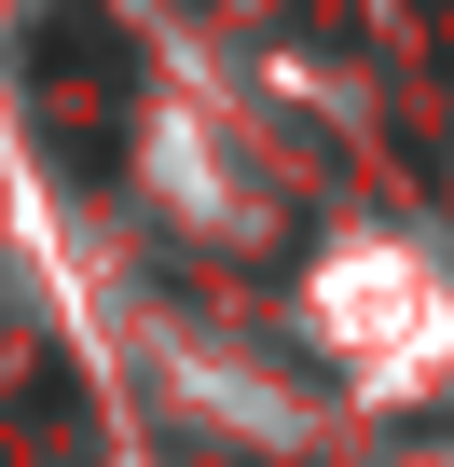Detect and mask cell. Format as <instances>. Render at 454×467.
<instances>
[{
	"instance_id": "6da1fadb",
	"label": "cell",
	"mask_w": 454,
	"mask_h": 467,
	"mask_svg": "<svg viewBox=\"0 0 454 467\" xmlns=\"http://www.w3.org/2000/svg\"><path fill=\"white\" fill-rule=\"evenodd\" d=\"M28 97H42V138L69 179H111L124 165V124H138V42L111 0H42L28 28Z\"/></svg>"
}]
</instances>
